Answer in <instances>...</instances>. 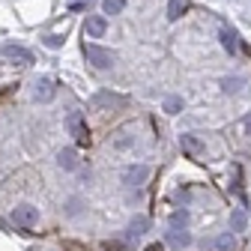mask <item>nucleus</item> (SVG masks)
I'll return each mask as SVG.
<instances>
[{"label":"nucleus","instance_id":"obj_1","mask_svg":"<svg viewBox=\"0 0 251 251\" xmlns=\"http://www.w3.org/2000/svg\"><path fill=\"white\" fill-rule=\"evenodd\" d=\"M84 57H87V63H93L96 69H111V66H114V54H111L108 48L96 45V42H84Z\"/></svg>","mask_w":251,"mask_h":251},{"label":"nucleus","instance_id":"obj_2","mask_svg":"<svg viewBox=\"0 0 251 251\" xmlns=\"http://www.w3.org/2000/svg\"><path fill=\"white\" fill-rule=\"evenodd\" d=\"M66 129H69V135H72L78 144H90V129H87V120H84L81 111H69V117H66Z\"/></svg>","mask_w":251,"mask_h":251},{"label":"nucleus","instance_id":"obj_3","mask_svg":"<svg viewBox=\"0 0 251 251\" xmlns=\"http://www.w3.org/2000/svg\"><path fill=\"white\" fill-rule=\"evenodd\" d=\"M36 222H39V209L33 203H18L12 209V225H18V227H33Z\"/></svg>","mask_w":251,"mask_h":251},{"label":"nucleus","instance_id":"obj_4","mask_svg":"<svg viewBox=\"0 0 251 251\" xmlns=\"http://www.w3.org/2000/svg\"><path fill=\"white\" fill-rule=\"evenodd\" d=\"M54 93H57V87H54L51 78H36V84H33V99L36 102H51Z\"/></svg>","mask_w":251,"mask_h":251},{"label":"nucleus","instance_id":"obj_5","mask_svg":"<svg viewBox=\"0 0 251 251\" xmlns=\"http://www.w3.org/2000/svg\"><path fill=\"white\" fill-rule=\"evenodd\" d=\"M147 176H150V168L147 165H129V168L123 171V182L126 185H141Z\"/></svg>","mask_w":251,"mask_h":251},{"label":"nucleus","instance_id":"obj_6","mask_svg":"<svg viewBox=\"0 0 251 251\" xmlns=\"http://www.w3.org/2000/svg\"><path fill=\"white\" fill-rule=\"evenodd\" d=\"M105 30H108L105 15H93V18H87V24H84V33H87L90 39H102V36H105Z\"/></svg>","mask_w":251,"mask_h":251},{"label":"nucleus","instance_id":"obj_7","mask_svg":"<svg viewBox=\"0 0 251 251\" xmlns=\"http://www.w3.org/2000/svg\"><path fill=\"white\" fill-rule=\"evenodd\" d=\"M57 168H63V171H75V168H78V152H75L72 147L60 150V152H57Z\"/></svg>","mask_w":251,"mask_h":251},{"label":"nucleus","instance_id":"obj_8","mask_svg":"<svg viewBox=\"0 0 251 251\" xmlns=\"http://www.w3.org/2000/svg\"><path fill=\"white\" fill-rule=\"evenodd\" d=\"M179 147H182L188 155H195V159H198V155H203V144H201L198 135H182V138H179Z\"/></svg>","mask_w":251,"mask_h":251},{"label":"nucleus","instance_id":"obj_9","mask_svg":"<svg viewBox=\"0 0 251 251\" xmlns=\"http://www.w3.org/2000/svg\"><path fill=\"white\" fill-rule=\"evenodd\" d=\"M90 105H93V108H105V105H126V99H123V96H114V93H96Z\"/></svg>","mask_w":251,"mask_h":251},{"label":"nucleus","instance_id":"obj_10","mask_svg":"<svg viewBox=\"0 0 251 251\" xmlns=\"http://www.w3.org/2000/svg\"><path fill=\"white\" fill-rule=\"evenodd\" d=\"M3 54H6V57H12V60H21L24 66H27V63H33V54H30L27 48H21V45H6V48H3Z\"/></svg>","mask_w":251,"mask_h":251},{"label":"nucleus","instance_id":"obj_11","mask_svg":"<svg viewBox=\"0 0 251 251\" xmlns=\"http://www.w3.org/2000/svg\"><path fill=\"white\" fill-rule=\"evenodd\" d=\"M215 251H233L236 248V236L233 233H222V236H215Z\"/></svg>","mask_w":251,"mask_h":251},{"label":"nucleus","instance_id":"obj_12","mask_svg":"<svg viewBox=\"0 0 251 251\" xmlns=\"http://www.w3.org/2000/svg\"><path fill=\"white\" fill-rule=\"evenodd\" d=\"M185 9H188V0H171V3H168V18L176 21Z\"/></svg>","mask_w":251,"mask_h":251},{"label":"nucleus","instance_id":"obj_13","mask_svg":"<svg viewBox=\"0 0 251 251\" xmlns=\"http://www.w3.org/2000/svg\"><path fill=\"white\" fill-rule=\"evenodd\" d=\"M147 227H150V218H135V222L129 225V239L144 236V233H147Z\"/></svg>","mask_w":251,"mask_h":251},{"label":"nucleus","instance_id":"obj_14","mask_svg":"<svg viewBox=\"0 0 251 251\" xmlns=\"http://www.w3.org/2000/svg\"><path fill=\"white\" fill-rule=\"evenodd\" d=\"M171 242H176V245H188V242H192V233H188L185 227H171Z\"/></svg>","mask_w":251,"mask_h":251},{"label":"nucleus","instance_id":"obj_15","mask_svg":"<svg viewBox=\"0 0 251 251\" xmlns=\"http://www.w3.org/2000/svg\"><path fill=\"white\" fill-rule=\"evenodd\" d=\"M102 9H105L108 15H120V12L126 9V0H105V3H102Z\"/></svg>","mask_w":251,"mask_h":251},{"label":"nucleus","instance_id":"obj_16","mask_svg":"<svg viewBox=\"0 0 251 251\" xmlns=\"http://www.w3.org/2000/svg\"><path fill=\"white\" fill-rule=\"evenodd\" d=\"M245 225H248L245 212H242V209H236V212L230 215V227H233V230H245Z\"/></svg>","mask_w":251,"mask_h":251},{"label":"nucleus","instance_id":"obj_17","mask_svg":"<svg viewBox=\"0 0 251 251\" xmlns=\"http://www.w3.org/2000/svg\"><path fill=\"white\" fill-rule=\"evenodd\" d=\"M185 225H188V212L185 209H176L171 215V227H185Z\"/></svg>","mask_w":251,"mask_h":251},{"label":"nucleus","instance_id":"obj_18","mask_svg":"<svg viewBox=\"0 0 251 251\" xmlns=\"http://www.w3.org/2000/svg\"><path fill=\"white\" fill-rule=\"evenodd\" d=\"M222 45H225L227 51H236V36L230 33V30H222Z\"/></svg>","mask_w":251,"mask_h":251},{"label":"nucleus","instance_id":"obj_19","mask_svg":"<svg viewBox=\"0 0 251 251\" xmlns=\"http://www.w3.org/2000/svg\"><path fill=\"white\" fill-rule=\"evenodd\" d=\"M239 84H242V78H225V81H222V90H225V93H236Z\"/></svg>","mask_w":251,"mask_h":251},{"label":"nucleus","instance_id":"obj_20","mask_svg":"<svg viewBox=\"0 0 251 251\" xmlns=\"http://www.w3.org/2000/svg\"><path fill=\"white\" fill-rule=\"evenodd\" d=\"M165 111H168V114H179V111H182V99H176V96L168 99V102H165Z\"/></svg>","mask_w":251,"mask_h":251},{"label":"nucleus","instance_id":"obj_21","mask_svg":"<svg viewBox=\"0 0 251 251\" xmlns=\"http://www.w3.org/2000/svg\"><path fill=\"white\" fill-rule=\"evenodd\" d=\"M45 45H48V48H60L63 39H60V36H45Z\"/></svg>","mask_w":251,"mask_h":251},{"label":"nucleus","instance_id":"obj_22","mask_svg":"<svg viewBox=\"0 0 251 251\" xmlns=\"http://www.w3.org/2000/svg\"><path fill=\"white\" fill-rule=\"evenodd\" d=\"M132 141H135V138H120V141H114V150H126Z\"/></svg>","mask_w":251,"mask_h":251},{"label":"nucleus","instance_id":"obj_23","mask_svg":"<svg viewBox=\"0 0 251 251\" xmlns=\"http://www.w3.org/2000/svg\"><path fill=\"white\" fill-rule=\"evenodd\" d=\"M242 129H245V135L251 138V117H245V120H242Z\"/></svg>","mask_w":251,"mask_h":251},{"label":"nucleus","instance_id":"obj_24","mask_svg":"<svg viewBox=\"0 0 251 251\" xmlns=\"http://www.w3.org/2000/svg\"><path fill=\"white\" fill-rule=\"evenodd\" d=\"M147 251H165V248H162V245H150Z\"/></svg>","mask_w":251,"mask_h":251}]
</instances>
